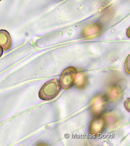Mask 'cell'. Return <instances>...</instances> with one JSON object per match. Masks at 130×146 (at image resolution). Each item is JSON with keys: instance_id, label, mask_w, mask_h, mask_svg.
I'll return each instance as SVG.
<instances>
[{"instance_id": "1", "label": "cell", "mask_w": 130, "mask_h": 146, "mask_svg": "<svg viewBox=\"0 0 130 146\" xmlns=\"http://www.w3.org/2000/svg\"><path fill=\"white\" fill-rule=\"evenodd\" d=\"M61 86L58 80L56 79L48 81L41 87L39 92V97L43 101L53 100L60 92Z\"/></svg>"}, {"instance_id": "2", "label": "cell", "mask_w": 130, "mask_h": 146, "mask_svg": "<svg viewBox=\"0 0 130 146\" xmlns=\"http://www.w3.org/2000/svg\"><path fill=\"white\" fill-rule=\"evenodd\" d=\"M77 71L73 67H69L64 70L59 78L61 86L64 89H69L76 80Z\"/></svg>"}, {"instance_id": "3", "label": "cell", "mask_w": 130, "mask_h": 146, "mask_svg": "<svg viewBox=\"0 0 130 146\" xmlns=\"http://www.w3.org/2000/svg\"><path fill=\"white\" fill-rule=\"evenodd\" d=\"M0 46L5 50H9L11 46L10 34L5 30H0Z\"/></svg>"}, {"instance_id": "4", "label": "cell", "mask_w": 130, "mask_h": 146, "mask_svg": "<svg viewBox=\"0 0 130 146\" xmlns=\"http://www.w3.org/2000/svg\"><path fill=\"white\" fill-rule=\"evenodd\" d=\"M125 107L127 110L130 112V99H127L125 102Z\"/></svg>"}, {"instance_id": "5", "label": "cell", "mask_w": 130, "mask_h": 146, "mask_svg": "<svg viewBox=\"0 0 130 146\" xmlns=\"http://www.w3.org/2000/svg\"><path fill=\"white\" fill-rule=\"evenodd\" d=\"M3 49L1 46H0V57L3 55Z\"/></svg>"}, {"instance_id": "6", "label": "cell", "mask_w": 130, "mask_h": 146, "mask_svg": "<svg viewBox=\"0 0 130 146\" xmlns=\"http://www.w3.org/2000/svg\"><path fill=\"white\" fill-rule=\"evenodd\" d=\"M1 1H2V0H0V2H1Z\"/></svg>"}]
</instances>
